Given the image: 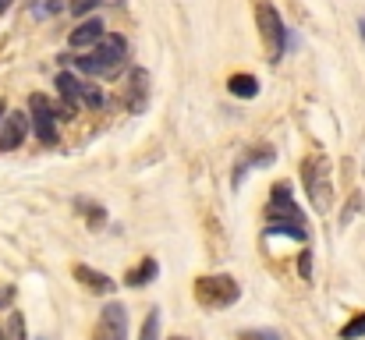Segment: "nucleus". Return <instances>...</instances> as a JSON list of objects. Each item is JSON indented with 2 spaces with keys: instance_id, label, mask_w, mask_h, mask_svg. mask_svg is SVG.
Here are the masks:
<instances>
[{
  "instance_id": "obj_5",
  "label": "nucleus",
  "mask_w": 365,
  "mask_h": 340,
  "mask_svg": "<svg viewBox=\"0 0 365 340\" xmlns=\"http://www.w3.org/2000/svg\"><path fill=\"white\" fill-rule=\"evenodd\" d=\"M255 21H259V32H262V43L269 50V61H280L284 57V43H287V29L280 21V11L273 4H259L255 7Z\"/></svg>"
},
{
  "instance_id": "obj_1",
  "label": "nucleus",
  "mask_w": 365,
  "mask_h": 340,
  "mask_svg": "<svg viewBox=\"0 0 365 340\" xmlns=\"http://www.w3.org/2000/svg\"><path fill=\"white\" fill-rule=\"evenodd\" d=\"M266 234H284L294 241H309V227L298 210V202L291 199V185H277L269 192V206H266Z\"/></svg>"
},
{
  "instance_id": "obj_26",
  "label": "nucleus",
  "mask_w": 365,
  "mask_h": 340,
  "mask_svg": "<svg viewBox=\"0 0 365 340\" xmlns=\"http://www.w3.org/2000/svg\"><path fill=\"white\" fill-rule=\"evenodd\" d=\"M0 340H7V334H0Z\"/></svg>"
},
{
  "instance_id": "obj_24",
  "label": "nucleus",
  "mask_w": 365,
  "mask_h": 340,
  "mask_svg": "<svg viewBox=\"0 0 365 340\" xmlns=\"http://www.w3.org/2000/svg\"><path fill=\"white\" fill-rule=\"evenodd\" d=\"M4 110H7V107H4V103H0V124H4Z\"/></svg>"
},
{
  "instance_id": "obj_11",
  "label": "nucleus",
  "mask_w": 365,
  "mask_h": 340,
  "mask_svg": "<svg viewBox=\"0 0 365 340\" xmlns=\"http://www.w3.org/2000/svg\"><path fill=\"white\" fill-rule=\"evenodd\" d=\"M75 280H82L89 291H96V294H110L118 284L107 277V273H100V269H93V266H75Z\"/></svg>"
},
{
  "instance_id": "obj_19",
  "label": "nucleus",
  "mask_w": 365,
  "mask_h": 340,
  "mask_svg": "<svg viewBox=\"0 0 365 340\" xmlns=\"http://www.w3.org/2000/svg\"><path fill=\"white\" fill-rule=\"evenodd\" d=\"M238 340H280V334H273V330H242Z\"/></svg>"
},
{
  "instance_id": "obj_13",
  "label": "nucleus",
  "mask_w": 365,
  "mask_h": 340,
  "mask_svg": "<svg viewBox=\"0 0 365 340\" xmlns=\"http://www.w3.org/2000/svg\"><path fill=\"white\" fill-rule=\"evenodd\" d=\"M160 273V266H156V259H145L142 266H135V269H128V277H124V284L128 287H145L153 277Z\"/></svg>"
},
{
  "instance_id": "obj_6",
  "label": "nucleus",
  "mask_w": 365,
  "mask_h": 340,
  "mask_svg": "<svg viewBox=\"0 0 365 340\" xmlns=\"http://www.w3.org/2000/svg\"><path fill=\"white\" fill-rule=\"evenodd\" d=\"M29 120H32V128H36V135H39V142H46V145H57L61 138H57V113H53V103L43 96V93H32V100H29Z\"/></svg>"
},
{
  "instance_id": "obj_20",
  "label": "nucleus",
  "mask_w": 365,
  "mask_h": 340,
  "mask_svg": "<svg viewBox=\"0 0 365 340\" xmlns=\"http://www.w3.org/2000/svg\"><path fill=\"white\" fill-rule=\"evenodd\" d=\"M11 337H14V340H25V319H21L18 312L11 316Z\"/></svg>"
},
{
  "instance_id": "obj_22",
  "label": "nucleus",
  "mask_w": 365,
  "mask_h": 340,
  "mask_svg": "<svg viewBox=\"0 0 365 340\" xmlns=\"http://www.w3.org/2000/svg\"><path fill=\"white\" fill-rule=\"evenodd\" d=\"M298 269H302V277H305V280L312 277V259H309V252H302V262H298Z\"/></svg>"
},
{
  "instance_id": "obj_3",
  "label": "nucleus",
  "mask_w": 365,
  "mask_h": 340,
  "mask_svg": "<svg viewBox=\"0 0 365 340\" xmlns=\"http://www.w3.org/2000/svg\"><path fill=\"white\" fill-rule=\"evenodd\" d=\"M302 181H305V192L312 199V206L319 213L330 210V199H334V185H330V163L323 156H309L302 163Z\"/></svg>"
},
{
  "instance_id": "obj_4",
  "label": "nucleus",
  "mask_w": 365,
  "mask_h": 340,
  "mask_svg": "<svg viewBox=\"0 0 365 340\" xmlns=\"http://www.w3.org/2000/svg\"><path fill=\"white\" fill-rule=\"evenodd\" d=\"M238 294H242V287H238L235 277H227V273L199 277V280H195V298H199V305H206V309H227V305L238 302Z\"/></svg>"
},
{
  "instance_id": "obj_21",
  "label": "nucleus",
  "mask_w": 365,
  "mask_h": 340,
  "mask_svg": "<svg viewBox=\"0 0 365 340\" xmlns=\"http://www.w3.org/2000/svg\"><path fill=\"white\" fill-rule=\"evenodd\" d=\"M96 4H100V0H75V4H71V11H75V14H86V11H93Z\"/></svg>"
},
{
  "instance_id": "obj_25",
  "label": "nucleus",
  "mask_w": 365,
  "mask_h": 340,
  "mask_svg": "<svg viewBox=\"0 0 365 340\" xmlns=\"http://www.w3.org/2000/svg\"><path fill=\"white\" fill-rule=\"evenodd\" d=\"M359 29H362V39H365V18H362V21H359Z\"/></svg>"
},
{
  "instance_id": "obj_16",
  "label": "nucleus",
  "mask_w": 365,
  "mask_h": 340,
  "mask_svg": "<svg viewBox=\"0 0 365 340\" xmlns=\"http://www.w3.org/2000/svg\"><path fill=\"white\" fill-rule=\"evenodd\" d=\"M359 337H365V312H359V316L341 330V340H359Z\"/></svg>"
},
{
  "instance_id": "obj_8",
  "label": "nucleus",
  "mask_w": 365,
  "mask_h": 340,
  "mask_svg": "<svg viewBox=\"0 0 365 340\" xmlns=\"http://www.w3.org/2000/svg\"><path fill=\"white\" fill-rule=\"evenodd\" d=\"M25 131H29V113H7L0 128V153L18 149L25 142Z\"/></svg>"
},
{
  "instance_id": "obj_27",
  "label": "nucleus",
  "mask_w": 365,
  "mask_h": 340,
  "mask_svg": "<svg viewBox=\"0 0 365 340\" xmlns=\"http://www.w3.org/2000/svg\"><path fill=\"white\" fill-rule=\"evenodd\" d=\"M170 340H185V337H170Z\"/></svg>"
},
{
  "instance_id": "obj_14",
  "label": "nucleus",
  "mask_w": 365,
  "mask_h": 340,
  "mask_svg": "<svg viewBox=\"0 0 365 340\" xmlns=\"http://www.w3.org/2000/svg\"><path fill=\"white\" fill-rule=\"evenodd\" d=\"M231 93H235V96H245V100H252V96L259 93L255 75H235V78H231Z\"/></svg>"
},
{
  "instance_id": "obj_9",
  "label": "nucleus",
  "mask_w": 365,
  "mask_h": 340,
  "mask_svg": "<svg viewBox=\"0 0 365 340\" xmlns=\"http://www.w3.org/2000/svg\"><path fill=\"white\" fill-rule=\"evenodd\" d=\"M103 36H107L103 21H100V18H89V21H82V25L68 36V43H71V50H86V46H96Z\"/></svg>"
},
{
  "instance_id": "obj_23",
  "label": "nucleus",
  "mask_w": 365,
  "mask_h": 340,
  "mask_svg": "<svg viewBox=\"0 0 365 340\" xmlns=\"http://www.w3.org/2000/svg\"><path fill=\"white\" fill-rule=\"evenodd\" d=\"M11 7V0H0V11H7Z\"/></svg>"
},
{
  "instance_id": "obj_18",
  "label": "nucleus",
  "mask_w": 365,
  "mask_h": 340,
  "mask_svg": "<svg viewBox=\"0 0 365 340\" xmlns=\"http://www.w3.org/2000/svg\"><path fill=\"white\" fill-rule=\"evenodd\" d=\"M75 0H46V4H39L36 7V14H57V11H64V7H71Z\"/></svg>"
},
{
  "instance_id": "obj_15",
  "label": "nucleus",
  "mask_w": 365,
  "mask_h": 340,
  "mask_svg": "<svg viewBox=\"0 0 365 340\" xmlns=\"http://www.w3.org/2000/svg\"><path fill=\"white\" fill-rule=\"evenodd\" d=\"M138 340H160V309H149V316H145V323H142Z\"/></svg>"
},
{
  "instance_id": "obj_12",
  "label": "nucleus",
  "mask_w": 365,
  "mask_h": 340,
  "mask_svg": "<svg viewBox=\"0 0 365 340\" xmlns=\"http://www.w3.org/2000/svg\"><path fill=\"white\" fill-rule=\"evenodd\" d=\"M57 89H61L64 103L75 110V107L82 103V89H86V82H82L78 75H71V71H61V75H57Z\"/></svg>"
},
{
  "instance_id": "obj_17",
  "label": "nucleus",
  "mask_w": 365,
  "mask_h": 340,
  "mask_svg": "<svg viewBox=\"0 0 365 340\" xmlns=\"http://www.w3.org/2000/svg\"><path fill=\"white\" fill-rule=\"evenodd\" d=\"M82 103H86V107H103V89L86 82V89H82Z\"/></svg>"
},
{
  "instance_id": "obj_2",
  "label": "nucleus",
  "mask_w": 365,
  "mask_h": 340,
  "mask_svg": "<svg viewBox=\"0 0 365 340\" xmlns=\"http://www.w3.org/2000/svg\"><path fill=\"white\" fill-rule=\"evenodd\" d=\"M124 57H128V43H124V36L107 32V36L96 43L93 57H78V61H75V68H78V71H86V75H96V78H110V75H118V71H121Z\"/></svg>"
},
{
  "instance_id": "obj_10",
  "label": "nucleus",
  "mask_w": 365,
  "mask_h": 340,
  "mask_svg": "<svg viewBox=\"0 0 365 340\" xmlns=\"http://www.w3.org/2000/svg\"><path fill=\"white\" fill-rule=\"evenodd\" d=\"M145 100H149V71L135 68L131 78H128V107H131V113L145 110Z\"/></svg>"
},
{
  "instance_id": "obj_7",
  "label": "nucleus",
  "mask_w": 365,
  "mask_h": 340,
  "mask_svg": "<svg viewBox=\"0 0 365 340\" xmlns=\"http://www.w3.org/2000/svg\"><path fill=\"white\" fill-rule=\"evenodd\" d=\"M96 340H128V312H124V305L110 302V305L100 312Z\"/></svg>"
}]
</instances>
